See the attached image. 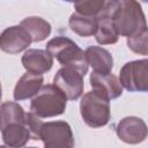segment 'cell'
I'll list each match as a JSON object with an SVG mask.
<instances>
[{"label": "cell", "mask_w": 148, "mask_h": 148, "mask_svg": "<svg viewBox=\"0 0 148 148\" xmlns=\"http://www.w3.org/2000/svg\"><path fill=\"white\" fill-rule=\"evenodd\" d=\"M24 124H25V126L30 133V139L40 140V130H42V126L44 124L40 120V118L37 117L36 114H34L32 112H28V113H25Z\"/></svg>", "instance_id": "21"}, {"label": "cell", "mask_w": 148, "mask_h": 148, "mask_svg": "<svg viewBox=\"0 0 148 148\" xmlns=\"http://www.w3.org/2000/svg\"><path fill=\"white\" fill-rule=\"evenodd\" d=\"M80 112L83 121L94 128L105 126L111 117L110 101L95 91H88L81 97Z\"/></svg>", "instance_id": "4"}, {"label": "cell", "mask_w": 148, "mask_h": 148, "mask_svg": "<svg viewBox=\"0 0 148 148\" xmlns=\"http://www.w3.org/2000/svg\"><path fill=\"white\" fill-rule=\"evenodd\" d=\"M88 66L92 67V72L102 75L110 74L113 68V58L111 53L101 46H88L84 51Z\"/></svg>", "instance_id": "13"}, {"label": "cell", "mask_w": 148, "mask_h": 148, "mask_svg": "<svg viewBox=\"0 0 148 148\" xmlns=\"http://www.w3.org/2000/svg\"><path fill=\"white\" fill-rule=\"evenodd\" d=\"M20 25L28 32L31 42H42L51 34V24L38 16H29L21 21Z\"/></svg>", "instance_id": "16"}, {"label": "cell", "mask_w": 148, "mask_h": 148, "mask_svg": "<svg viewBox=\"0 0 148 148\" xmlns=\"http://www.w3.org/2000/svg\"><path fill=\"white\" fill-rule=\"evenodd\" d=\"M128 47L139 54L147 56L148 54V32L147 29L127 38Z\"/></svg>", "instance_id": "20"}, {"label": "cell", "mask_w": 148, "mask_h": 148, "mask_svg": "<svg viewBox=\"0 0 148 148\" xmlns=\"http://www.w3.org/2000/svg\"><path fill=\"white\" fill-rule=\"evenodd\" d=\"M119 1L111 0L104 1L103 8L97 14L96 18V30H95V38L96 42L101 45L114 44L118 42V34L113 25V15L118 8Z\"/></svg>", "instance_id": "7"}, {"label": "cell", "mask_w": 148, "mask_h": 148, "mask_svg": "<svg viewBox=\"0 0 148 148\" xmlns=\"http://www.w3.org/2000/svg\"><path fill=\"white\" fill-rule=\"evenodd\" d=\"M104 1L102 0H87V1H79L74 3L75 13H79L84 16L96 17L97 14L103 8Z\"/></svg>", "instance_id": "19"}, {"label": "cell", "mask_w": 148, "mask_h": 148, "mask_svg": "<svg viewBox=\"0 0 148 148\" xmlns=\"http://www.w3.org/2000/svg\"><path fill=\"white\" fill-rule=\"evenodd\" d=\"M43 82H44L43 75L31 74L27 72L16 82V86L14 88V94H13L14 99L20 102V101L35 97L40 90V88L43 87Z\"/></svg>", "instance_id": "14"}, {"label": "cell", "mask_w": 148, "mask_h": 148, "mask_svg": "<svg viewBox=\"0 0 148 148\" xmlns=\"http://www.w3.org/2000/svg\"><path fill=\"white\" fill-rule=\"evenodd\" d=\"M116 133L121 141L130 145H138L147 138V125L139 117H125L118 123Z\"/></svg>", "instance_id": "9"}, {"label": "cell", "mask_w": 148, "mask_h": 148, "mask_svg": "<svg viewBox=\"0 0 148 148\" xmlns=\"http://www.w3.org/2000/svg\"><path fill=\"white\" fill-rule=\"evenodd\" d=\"M40 140L44 148H74V136L68 123L64 120L43 124Z\"/></svg>", "instance_id": "6"}, {"label": "cell", "mask_w": 148, "mask_h": 148, "mask_svg": "<svg viewBox=\"0 0 148 148\" xmlns=\"http://www.w3.org/2000/svg\"><path fill=\"white\" fill-rule=\"evenodd\" d=\"M53 86H56L67 99L75 101L81 97L83 92V76L72 67H61L53 77Z\"/></svg>", "instance_id": "8"}, {"label": "cell", "mask_w": 148, "mask_h": 148, "mask_svg": "<svg viewBox=\"0 0 148 148\" xmlns=\"http://www.w3.org/2000/svg\"><path fill=\"white\" fill-rule=\"evenodd\" d=\"M148 60H133L126 62L119 73V83L121 88L128 91L148 90Z\"/></svg>", "instance_id": "5"}, {"label": "cell", "mask_w": 148, "mask_h": 148, "mask_svg": "<svg viewBox=\"0 0 148 148\" xmlns=\"http://www.w3.org/2000/svg\"><path fill=\"white\" fill-rule=\"evenodd\" d=\"M68 25L73 32L82 37H89L95 34L96 18L91 16H84L79 13H73L69 16Z\"/></svg>", "instance_id": "17"}, {"label": "cell", "mask_w": 148, "mask_h": 148, "mask_svg": "<svg viewBox=\"0 0 148 148\" xmlns=\"http://www.w3.org/2000/svg\"><path fill=\"white\" fill-rule=\"evenodd\" d=\"M46 51L52 58H56L62 67H72L82 76L88 72V62L84 51L71 38L58 36L46 44Z\"/></svg>", "instance_id": "1"}, {"label": "cell", "mask_w": 148, "mask_h": 148, "mask_svg": "<svg viewBox=\"0 0 148 148\" xmlns=\"http://www.w3.org/2000/svg\"><path fill=\"white\" fill-rule=\"evenodd\" d=\"M113 25L118 36L132 37L147 29L142 7L134 0H120L113 15Z\"/></svg>", "instance_id": "2"}, {"label": "cell", "mask_w": 148, "mask_h": 148, "mask_svg": "<svg viewBox=\"0 0 148 148\" xmlns=\"http://www.w3.org/2000/svg\"><path fill=\"white\" fill-rule=\"evenodd\" d=\"M2 140L8 148H22L30 140V133L24 123H13L1 130Z\"/></svg>", "instance_id": "15"}, {"label": "cell", "mask_w": 148, "mask_h": 148, "mask_svg": "<svg viewBox=\"0 0 148 148\" xmlns=\"http://www.w3.org/2000/svg\"><path fill=\"white\" fill-rule=\"evenodd\" d=\"M89 81L92 91L97 92L98 95L105 97L109 101L116 99L123 94V88L118 81V77L112 73L102 75L92 72L90 74Z\"/></svg>", "instance_id": "11"}, {"label": "cell", "mask_w": 148, "mask_h": 148, "mask_svg": "<svg viewBox=\"0 0 148 148\" xmlns=\"http://www.w3.org/2000/svg\"><path fill=\"white\" fill-rule=\"evenodd\" d=\"M27 148H37V147H27Z\"/></svg>", "instance_id": "24"}, {"label": "cell", "mask_w": 148, "mask_h": 148, "mask_svg": "<svg viewBox=\"0 0 148 148\" xmlns=\"http://www.w3.org/2000/svg\"><path fill=\"white\" fill-rule=\"evenodd\" d=\"M22 65L28 73L42 75L49 72L53 65V58L46 50L29 49L22 56Z\"/></svg>", "instance_id": "12"}, {"label": "cell", "mask_w": 148, "mask_h": 148, "mask_svg": "<svg viewBox=\"0 0 148 148\" xmlns=\"http://www.w3.org/2000/svg\"><path fill=\"white\" fill-rule=\"evenodd\" d=\"M31 44V38L21 25L6 28L0 34V49L9 54H16Z\"/></svg>", "instance_id": "10"}, {"label": "cell", "mask_w": 148, "mask_h": 148, "mask_svg": "<svg viewBox=\"0 0 148 148\" xmlns=\"http://www.w3.org/2000/svg\"><path fill=\"white\" fill-rule=\"evenodd\" d=\"M1 98H2V88H1V83H0V102H1Z\"/></svg>", "instance_id": "22"}, {"label": "cell", "mask_w": 148, "mask_h": 148, "mask_svg": "<svg viewBox=\"0 0 148 148\" xmlns=\"http://www.w3.org/2000/svg\"><path fill=\"white\" fill-rule=\"evenodd\" d=\"M25 112L15 102H5L0 106V131L13 123H24Z\"/></svg>", "instance_id": "18"}, {"label": "cell", "mask_w": 148, "mask_h": 148, "mask_svg": "<svg viewBox=\"0 0 148 148\" xmlns=\"http://www.w3.org/2000/svg\"><path fill=\"white\" fill-rule=\"evenodd\" d=\"M67 98L53 84H46L40 88L38 94L30 103V111L39 118H51L65 112Z\"/></svg>", "instance_id": "3"}, {"label": "cell", "mask_w": 148, "mask_h": 148, "mask_svg": "<svg viewBox=\"0 0 148 148\" xmlns=\"http://www.w3.org/2000/svg\"><path fill=\"white\" fill-rule=\"evenodd\" d=\"M0 148H8L7 146H0Z\"/></svg>", "instance_id": "23"}]
</instances>
